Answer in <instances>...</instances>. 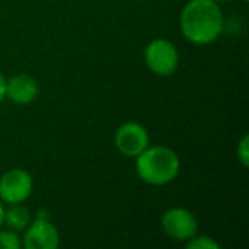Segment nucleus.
<instances>
[{
    "label": "nucleus",
    "mask_w": 249,
    "mask_h": 249,
    "mask_svg": "<svg viewBox=\"0 0 249 249\" xmlns=\"http://www.w3.org/2000/svg\"><path fill=\"white\" fill-rule=\"evenodd\" d=\"M225 19L213 0H188L179 14V29L186 41L196 46L215 43L224 33Z\"/></svg>",
    "instance_id": "1"
},
{
    "label": "nucleus",
    "mask_w": 249,
    "mask_h": 249,
    "mask_svg": "<svg viewBox=\"0 0 249 249\" xmlns=\"http://www.w3.org/2000/svg\"><path fill=\"white\" fill-rule=\"evenodd\" d=\"M135 171L149 186H167L181 173V159L167 145H149L135 157Z\"/></svg>",
    "instance_id": "2"
},
{
    "label": "nucleus",
    "mask_w": 249,
    "mask_h": 249,
    "mask_svg": "<svg viewBox=\"0 0 249 249\" xmlns=\"http://www.w3.org/2000/svg\"><path fill=\"white\" fill-rule=\"evenodd\" d=\"M143 62L154 75L171 77L179 67V50L171 39L156 38L147 43L143 50Z\"/></svg>",
    "instance_id": "3"
},
{
    "label": "nucleus",
    "mask_w": 249,
    "mask_h": 249,
    "mask_svg": "<svg viewBox=\"0 0 249 249\" xmlns=\"http://www.w3.org/2000/svg\"><path fill=\"white\" fill-rule=\"evenodd\" d=\"M35 181L24 167H11L0 176V201L4 205L26 203L31 198Z\"/></svg>",
    "instance_id": "4"
},
{
    "label": "nucleus",
    "mask_w": 249,
    "mask_h": 249,
    "mask_svg": "<svg viewBox=\"0 0 249 249\" xmlns=\"http://www.w3.org/2000/svg\"><path fill=\"white\" fill-rule=\"evenodd\" d=\"M113 143L123 157L135 159L140 152H143L150 145V137L142 123H139V121H124L114 132Z\"/></svg>",
    "instance_id": "5"
},
{
    "label": "nucleus",
    "mask_w": 249,
    "mask_h": 249,
    "mask_svg": "<svg viewBox=\"0 0 249 249\" xmlns=\"http://www.w3.org/2000/svg\"><path fill=\"white\" fill-rule=\"evenodd\" d=\"M160 227L169 239L186 242L198 234V220L191 210L184 207H171L160 215Z\"/></svg>",
    "instance_id": "6"
},
{
    "label": "nucleus",
    "mask_w": 249,
    "mask_h": 249,
    "mask_svg": "<svg viewBox=\"0 0 249 249\" xmlns=\"http://www.w3.org/2000/svg\"><path fill=\"white\" fill-rule=\"evenodd\" d=\"M22 248L24 249H56L60 246L58 227L50 217H35L22 231Z\"/></svg>",
    "instance_id": "7"
},
{
    "label": "nucleus",
    "mask_w": 249,
    "mask_h": 249,
    "mask_svg": "<svg viewBox=\"0 0 249 249\" xmlns=\"http://www.w3.org/2000/svg\"><path fill=\"white\" fill-rule=\"evenodd\" d=\"M39 96V84L28 73H16L5 80V99L18 106H28Z\"/></svg>",
    "instance_id": "8"
},
{
    "label": "nucleus",
    "mask_w": 249,
    "mask_h": 249,
    "mask_svg": "<svg viewBox=\"0 0 249 249\" xmlns=\"http://www.w3.org/2000/svg\"><path fill=\"white\" fill-rule=\"evenodd\" d=\"M33 220V213L24 203L5 205L4 208V227L16 232H22Z\"/></svg>",
    "instance_id": "9"
},
{
    "label": "nucleus",
    "mask_w": 249,
    "mask_h": 249,
    "mask_svg": "<svg viewBox=\"0 0 249 249\" xmlns=\"http://www.w3.org/2000/svg\"><path fill=\"white\" fill-rule=\"evenodd\" d=\"M21 248H22V239L19 235V232L7 227L0 229V249H21Z\"/></svg>",
    "instance_id": "10"
},
{
    "label": "nucleus",
    "mask_w": 249,
    "mask_h": 249,
    "mask_svg": "<svg viewBox=\"0 0 249 249\" xmlns=\"http://www.w3.org/2000/svg\"><path fill=\"white\" fill-rule=\"evenodd\" d=\"M184 246H186V249H218L220 248V244H218L215 239H212L210 235H200V234L188 239V241L184 242Z\"/></svg>",
    "instance_id": "11"
},
{
    "label": "nucleus",
    "mask_w": 249,
    "mask_h": 249,
    "mask_svg": "<svg viewBox=\"0 0 249 249\" xmlns=\"http://www.w3.org/2000/svg\"><path fill=\"white\" fill-rule=\"evenodd\" d=\"M235 157H237L239 164L242 167L249 166V135L244 133V135L239 139L237 145H235Z\"/></svg>",
    "instance_id": "12"
},
{
    "label": "nucleus",
    "mask_w": 249,
    "mask_h": 249,
    "mask_svg": "<svg viewBox=\"0 0 249 249\" xmlns=\"http://www.w3.org/2000/svg\"><path fill=\"white\" fill-rule=\"evenodd\" d=\"M5 80H7V77L0 70V104L4 103V99H5Z\"/></svg>",
    "instance_id": "13"
},
{
    "label": "nucleus",
    "mask_w": 249,
    "mask_h": 249,
    "mask_svg": "<svg viewBox=\"0 0 249 249\" xmlns=\"http://www.w3.org/2000/svg\"><path fill=\"white\" fill-rule=\"evenodd\" d=\"M4 208H5V205L0 201V229L4 227Z\"/></svg>",
    "instance_id": "14"
},
{
    "label": "nucleus",
    "mask_w": 249,
    "mask_h": 249,
    "mask_svg": "<svg viewBox=\"0 0 249 249\" xmlns=\"http://www.w3.org/2000/svg\"><path fill=\"white\" fill-rule=\"evenodd\" d=\"M213 2H217V4H224V2H229V0H213Z\"/></svg>",
    "instance_id": "15"
},
{
    "label": "nucleus",
    "mask_w": 249,
    "mask_h": 249,
    "mask_svg": "<svg viewBox=\"0 0 249 249\" xmlns=\"http://www.w3.org/2000/svg\"><path fill=\"white\" fill-rule=\"evenodd\" d=\"M242 2H248V0H242Z\"/></svg>",
    "instance_id": "16"
}]
</instances>
